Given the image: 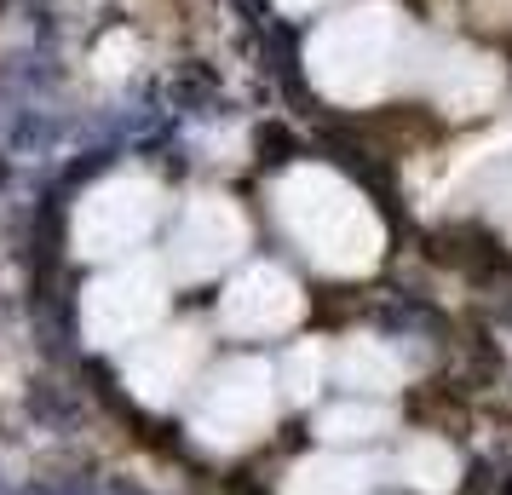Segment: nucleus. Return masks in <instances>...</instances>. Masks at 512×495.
I'll return each mask as SVG.
<instances>
[{
    "label": "nucleus",
    "instance_id": "nucleus-15",
    "mask_svg": "<svg viewBox=\"0 0 512 495\" xmlns=\"http://www.w3.org/2000/svg\"><path fill=\"white\" fill-rule=\"evenodd\" d=\"M282 12H294V18H305V12H323V6H334V0H277Z\"/></svg>",
    "mask_w": 512,
    "mask_h": 495
},
{
    "label": "nucleus",
    "instance_id": "nucleus-6",
    "mask_svg": "<svg viewBox=\"0 0 512 495\" xmlns=\"http://www.w3.org/2000/svg\"><path fill=\"white\" fill-rule=\"evenodd\" d=\"M248 248V219L236 208L231 196H190L179 225H173V242H167V271L179 283H208L219 271H231Z\"/></svg>",
    "mask_w": 512,
    "mask_h": 495
},
{
    "label": "nucleus",
    "instance_id": "nucleus-5",
    "mask_svg": "<svg viewBox=\"0 0 512 495\" xmlns=\"http://www.w3.org/2000/svg\"><path fill=\"white\" fill-rule=\"evenodd\" d=\"M167 271L162 260L150 254H133V260H116L110 271H98L87 294H81V334L98 352H116V346H133L144 334L162 329L167 317Z\"/></svg>",
    "mask_w": 512,
    "mask_h": 495
},
{
    "label": "nucleus",
    "instance_id": "nucleus-8",
    "mask_svg": "<svg viewBox=\"0 0 512 495\" xmlns=\"http://www.w3.org/2000/svg\"><path fill=\"white\" fill-rule=\"evenodd\" d=\"M300 311H305V294L282 265H248L219 294V329L242 334V340H271V334L294 329Z\"/></svg>",
    "mask_w": 512,
    "mask_h": 495
},
{
    "label": "nucleus",
    "instance_id": "nucleus-1",
    "mask_svg": "<svg viewBox=\"0 0 512 495\" xmlns=\"http://www.w3.org/2000/svg\"><path fill=\"white\" fill-rule=\"evenodd\" d=\"M271 202H277V219L282 231L294 236V248L328 277H363L386 254L380 213L334 167H317V162L288 167L277 190H271Z\"/></svg>",
    "mask_w": 512,
    "mask_h": 495
},
{
    "label": "nucleus",
    "instance_id": "nucleus-11",
    "mask_svg": "<svg viewBox=\"0 0 512 495\" xmlns=\"http://www.w3.org/2000/svg\"><path fill=\"white\" fill-rule=\"evenodd\" d=\"M334 380L351 386V392H363V398H380V392H392L397 380H403V363L386 340H369V334H351L346 346L334 352Z\"/></svg>",
    "mask_w": 512,
    "mask_h": 495
},
{
    "label": "nucleus",
    "instance_id": "nucleus-12",
    "mask_svg": "<svg viewBox=\"0 0 512 495\" xmlns=\"http://www.w3.org/2000/svg\"><path fill=\"white\" fill-rule=\"evenodd\" d=\"M397 478L420 495H449L455 478H461V461H455V449L443 444V438H415L397 455Z\"/></svg>",
    "mask_w": 512,
    "mask_h": 495
},
{
    "label": "nucleus",
    "instance_id": "nucleus-7",
    "mask_svg": "<svg viewBox=\"0 0 512 495\" xmlns=\"http://www.w3.org/2000/svg\"><path fill=\"white\" fill-rule=\"evenodd\" d=\"M202 357H208L202 329H190V323H179V329H156V334H144V340L127 346V357H121V380H127V392H133L139 403H150V409H173V403L196 386Z\"/></svg>",
    "mask_w": 512,
    "mask_h": 495
},
{
    "label": "nucleus",
    "instance_id": "nucleus-10",
    "mask_svg": "<svg viewBox=\"0 0 512 495\" xmlns=\"http://www.w3.org/2000/svg\"><path fill=\"white\" fill-rule=\"evenodd\" d=\"M374 484H380V467H374L369 455L323 449V455L294 461V472L282 478V495H369Z\"/></svg>",
    "mask_w": 512,
    "mask_h": 495
},
{
    "label": "nucleus",
    "instance_id": "nucleus-3",
    "mask_svg": "<svg viewBox=\"0 0 512 495\" xmlns=\"http://www.w3.org/2000/svg\"><path fill=\"white\" fill-rule=\"evenodd\" d=\"M277 403H282V386H277V369L265 357H231L219 363L202 386H196V403H190V432L202 449H248L277 421Z\"/></svg>",
    "mask_w": 512,
    "mask_h": 495
},
{
    "label": "nucleus",
    "instance_id": "nucleus-2",
    "mask_svg": "<svg viewBox=\"0 0 512 495\" xmlns=\"http://www.w3.org/2000/svg\"><path fill=\"white\" fill-rule=\"evenodd\" d=\"M409 52H415V41H409L403 12L392 0H369V6L328 18L305 41V75L334 104H374L397 87Z\"/></svg>",
    "mask_w": 512,
    "mask_h": 495
},
{
    "label": "nucleus",
    "instance_id": "nucleus-16",
    "mask_svg": "<svg viewBox=\"0 0 512 495\" xmlns=\"http://www.w3.org/2000/svg\"><path fill=\"white\" fill-rule=\"evenodd\" d=\"M507 236H512V213H507Z\"/></svg>",
    "mask_w": 512,
    "mask_h": 495
},
{
    "label": "nucleus",
    "instance_id": "nucleus-13",
    "mask_svg": "<svg viewBox=\"0 0 512 495\" xmlns=\"http://www.w3.org/2000/svg\"><path fill=\"white\" fill-rule=\"evenodd\" d=\"M380 432H392V409L374 398H351V403H334L317 415V438L323 444H374Z\"/></svg>",
    "mask_w": 512,
    "mask_h": 495
},
{
    "label": "nucleus",
    "instance_id": "nucleus-4",
    "mask_svg": "<svg viewBox=\"0 0 512 495\" xmlns=\"http://www.w3.org/2000/svg\"><path fill=\"white\" fill-rule=\"evenodd\" d=\"M162 208H167L162 185L150 173H139V167L98 179L75 202V219H70L75 260H133L150 242V231L162 225Z\"/></svg>",
    "mask_w": 512,
    "mask_h": 495
},
{
    "label": "nucleus",
    "instance_id": "nucleus-9",
    "mask_svg": "<svg viewBox=\"0 0 512 495\" xmlns=\"http://www.w3.org/2000/svg\"><path fill=\"white\" fill-rule=\"evenodd\" d=\"M432 93L449 116H484L495 110V98H501V70H495V58L484 52H443L438 70H432Z\"/></svg>",
    "mask_w": 512,
    "mask_h": 495
},
{
    "label": "nucleus",
    "instance_id": "nucleus-14",
    "mask_svg": "<svg viewBox=\"0 0 512 495\" xmlns=\"http://www.w3.org/2000/svg\"><path fill=\"white\" fill-rule=\"evenodd\" d=\"M323 369H328V352L317 346V340H300V346L277 363L282 403H311L317 398V386H323Z\"/></svg>",
    "mask_w": 512,
    "mask_h": 495
}]
</instances>
